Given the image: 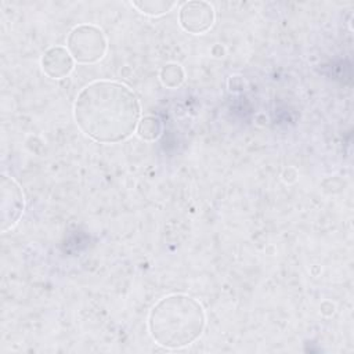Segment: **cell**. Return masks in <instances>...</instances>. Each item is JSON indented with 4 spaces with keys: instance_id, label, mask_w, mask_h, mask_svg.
Wrapping results in <instances>:
<instances>
[{
    "instance_id": "obj_9",
    "label": "cell",
    "mask_w": 354,
    "mask_h": 354,
    "mask_svg": "<svg viewBox=\"0 0 354 354\" xmlns=\"http://www.w3.org/2000/svg\"><path fill=\"white\" fill-rule=\"evenodd\" d=\"M134 8H137L140 12L151 17H158L165 12H169L176 3H169V1H134L131 3Z\"/></svg>"
},
{
    "instance_id": "obj_7",
    "label": "cell",
    "mask_w": 354,
    "mask_h": 354,
    "mask_svg": "<svg viewBox=\"0 0 354 354\" xmlns=\"http://www.w3.org/2000/svg\"><path fill=\"white\" fill-rule=\"evenodd\" d=\"M162 122L156 116H145L138 122L136 133L141 140L155 141L162 134Z\"/></svg>"
},
{
    "instance_id": "obj_5",
    "label": "cell",
    "mask_w": 354,
    "mask_h": 354,
    "mask_svg": "<svg viewBox=\"0 0 354 354\" xmlns=\"http://www.w3.org/2000/svg\"><path fill=\"white\" fill-rule=\"evenodd\" d=\"M214 19V7L210 3L202 0L184 3L178 12L180 26L192 35H202L210 30Z\"/></svg>"
},
{
    "instance_id": "obj_8",
    "label": "cell",
    "mask_w": 354,
    "mask_h": 354,
    "mask_svg": "<svg viewBox=\"0 0 354 354\" xmlns=\"http://www.w3.org/2000/svg\"><path fill=\"white\" fill-rule=\"evenodd\" d=\"M185 79V73L178 64H167L160 71V82L169 88H176L181 86Z\"/></svg>"
},
{
    "instance_id": "obj_2",
    "label": "cell",
    "mask_w": 354,
    "mask_h": 354,
    "mask_svg": "<svg viewBox=\"0 0 354 354\" xmlns=\"http://www.w3.org/2000/svg\"><path fill=\"white\" fill-rule=\"evenodd\" d=\"M206 326L202 304L194 297L173 293L160 299L148 317V330L155 343L166 348H183L196 342Z\"/></svg>"
},
{
    "instance_id": "obj_6",
    "label": "cell",
    "mask_w": 354,
    "mask_h": 354,
    "mask_svg": "<svg viewBox=\"0 0 354 354\" xmlns=\"http://www.w3.org/2000/svg\"><path fill=\"white\" fill-rule=\"evenodd\" d=\"M41 69L44 75L51 79H64L71 75L75 68V59L72 58L71 53L66 47L55 46L48 48L41 59H40Z\"/></svg>"
},
{
    "instance_id": "obj_3",
    "label": "cell",
    "mask_w": 354,
    "mask_h": 354,
    "mask_svg": "<svg viewBox=\"0 0 354 354\" xmlns=\"http://www.w3.org/2000/svg\"><path fill=\"white\" fill-rule=\"evenodd\" d=\"M66 48L75 62L94 64L104 58L106 53V39L100 28L82 24L69 32Z\"/></svg>"
},
{
    "instance_id": "obj_4",
    "label": "cell",
    "mask_w": 354,
    "mask_h": 354,
    "mask_svg": "<svg viewBox=\"0 0 354 354\" xmlns=\"http://www.w3.org/2000/svg\"><path fill=\"white\" fill-rule=\"evenodd\" d=\"M25 196L19 184L10 176H1V231L11 230L22 217Z\"/></svg>"
},
{
    "instance_id": "obj_1",
    "label": "cell",
    "mask_w": 354,
    "mask_h": 354,
    "mask_svg": "<svg viewBox=\"0 0 354 354\" xmlns=\"http://www.w3.org/2000/svg\"><path fill=\"white\" fill-rule=\"evenodd\" d=\"M77 127L100 144H116L136 133L141 120V104L126 84L95 80L80 90L73 104Z\"/></svg>"
}]
</instances>
